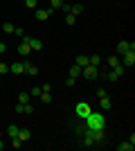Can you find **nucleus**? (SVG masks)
I'll list each match as a JSON object with an SVG mask.
<instances>
[{
	"label": "nucleus",
	"instance_id": "nucleus-2",
	"mask_svg": "<svg viewBox=\"0 0 135 151\" xmlns=\"http://www.w3.org/2000/svg\"><path fill=\"white\" fill-rule=\"evenodd\" d=\"M81 77H86V79H90V81H95L97 77H99V68H97V65H84V68H81Z\"/></svg>",
	"mask_w": 135,
	"mask_h": 151
},
{
	"label": "nucleus",
	"instance_id": "nucleus-1",
	"mask_svg": "<svg viewBox=\"0 0 135 151\" xmlns=\"http://www.w3.org/2000/svg\"><path fill=\"white\" fill-rule=\"evenodd\" d=\"M86 126H88L90 131H99V129H104L106 126V117H104V113H92L86 117Z\"/></svg>",
	"mask_w": 135,
	"mask_h": 151
},
{
	"label": "nucleus",
	"instance_id": "nucleus-6",
	"mask_svg": "<svg viewBox=\"0 0 135 151\" xmlns=\"http://www.w3.org/2000/svg\"><path fill=\"white\" fill-rule=\"evenodd\" d=\"M27 41V43H29V47H32V52H41L43 50V43H41L39 38H34V36H23Z\"/></svg>",
	"mask_w": 135,
	"mask_h": 151
},
{
	"label": "nucleus",
	"instance_id": "nucleus-28",
	"mask_svg": "<svg viewBox=\"0 0 135 151\" xmlns=\"http://www.w3.org/2000/svg\"><path fill=\"white\" fill-rule=\"evenodd\" d=\"M11 147H14V149H20V147H23V140H20L18 135H16V138H11Z\"/></svg>",
	"mask_w": 135,
	"mask_h": 151
},
{
	"label": "nucleus",
	"instance_id": "nucleus-25",
	"mask_svg": "<svg viewBox=\"0 0 135 151\" xmlns=\"http://www.w3.org/2000/svg\"><path fill=\"white\" fill-rule=\"evenodd\" d=\"M77 23V16L74 14H65V25H74Z\"/></svg>",
	"mask_w": 135,
	"mask_h": 151
},
{
	"label": "nucleus",
	"instance_id": "nucleus-32",
	"mask_svg": "<svg viewBox=\"0 0 135 151\" xmlns=\"http://www.w3.org/2000/svg\"><path fill=\"white\" fill-rule=\"evenodd\" d=\"M5 72H9V65H7V63H2V61H0V75H5Z\"/></svg>",
	"mask_w": 135,
	"mask_h": 151
},
{
	"label": "nucleus",
	"instance_id": "nucleus-12",
	"mask_svg": "<svg viewBox=\"0 0 135 151\" xmlns=\"http://www.w3.org/2000/svg\"><path fill=\"white\" fill-rule=\"evenodd\" d=\"M18 54H32V47H29V43H27L25 38H23L20 45H18Z\"/></svg>",
	"mask_w": 135,
	"mask_h": 151
},
{
	"label": "nucleus",
	"instance_id": "nucleus-30",
	"mask_svg": "<svg viewBox=\"0 0 135 151\" xmlns=\"http://www.w3.org/2000/svg\"><path fill=\"white\" fill-rule=\"evenodd\" d=\"M106 79H108V81H113V83H115V81H117V79H119V77H117V75H115V72H113V70H110L108 75H106Z\"/></svg>",
	"mask_w": 135,
	"mask_h": 151
},
{
	"label": "nucleus",
	"instance_id": "nucleus-14",
	"mask_svg": "<svg viewBox=\"0 0 135 151\" xmlns=\"http://www.w3.org/2000/svg\"><path fill=\"white\" fill-rule=\"evenodd\" d=\"M18 138L23 140V142H27V140L32 138V131H29V129H23V126H20V129H18Z\"/></svg>",
	"mask_w": 135,
	"mask_h": 151
},
{
	"label": "nucleus",
	"instance_id": "nucleus-27",
	"mask_svg": "<svg viewBox=\"0 0 135 151\" xmlns=\"http://www.w3.org/2000/svg\"><path fill=\"white\" fill-rule=\"evenodd\" d=\"M2 32H5V34H14V32H16V27H14L11 23H5V25H2Z\"/></svg>",
	"mask_w": 135,
	"mask_h": 151
},
{
	"label": "nucleus",
	"instance_id": "nucleus-35",
	"mask_svg": "<svg viewBox=\"0 0 135 151\" xmlns=\"http://www.w3.org/2000/svg\"><path fill=\"white\" fill-rule=\"evenodd\" d=\"M65 86H68V88H72V86H74V79H72V77H68V79H65Z\"/></svg>",
	"mask_w": 135,
	"mask_h": 151
},
{
	"label": "nucleus",
	"instance_id": "nucleus-38",
	"mask_svg": "<svg viewBox=\"0 0 135 151\" xmlns=\"http://www.w3.org/2000/svg\"><path fill=\"white\" fill-rule=\"evenodd\" d=\"M0 138H2V131H0Z\"/></svg>",
	"mask_w": 135,
	"mask_h": 151
},
{
	"label": "nucleus",
	"instance_id": "nucleus-39",
	"mask_svg": "<svg viewBox=\"0 0 135 151\" xmlns=\"http://www.w3.org/2000/svg\"><path fill=\"white\" fill-rule=\"evenodd\" d=\"M0 61H2V59H0Z\"/></svg>",
	"mask_w": 135,
	"mask_h": 151
},
{
	"label": "nucleus",
	"instance_id": "nucleus-20",
	"mask_svg": "<svg viewBox=\"0 0 135 151\" xmlns=\"http://www.w3.org/2000/svg\"><path fill=\"white\" fill-rule=\"evenodd\" d=\"M29 99H32V95H29V93H20L18 95V104H29Z\"/></svg>",
	"mask_w": 135,
	"mask_h": 151
},
{
	"label": "nucleus",
	"instance_id": "nucleus-31",
	"mask_svg": "<svg viewBox=\"0 0 135 151\" xmlns=\"http://www.w3.org/2000/svg\"><path fill=\"white\" fill-rule=\"evenodd\" d=\"M25 5L29 7V9H36V7H39V2H36V0H25Z\"/></svg>",
	"mask_w": 135,
	"mask_h": 151
},
{
	"label": "nucleus",
	"instance_id": "nucleus-11",
	"mask_svg": "<svg viewBox=\"0 0 135 151\" xmlns=\"http://www.w3.org/2000/svg\"><path fill=\"white\" fill-rule=\"evenodd\" d=\"M99 101H101V108H104V111H110V108H113V99H110L108 95H101Z\"/></svg>",
	"mask_w": 135,
	"mask_h": 151
},
{
	"label": "nucleus",
	"instance_id": "nucleus-8",
	"mask_svg": "<svg viewBox=\"0 0 135 151\" xmlns=\"http://www.w3.org/2000/svg\"><path fill=\"white\" fill-rule=\"evenodd\" d=\"M32 111H34L32 104H16V113H20V115H29Z\"/></svg>",
	"mask_w": 135,
	"mask_h": 151
},
{
	"label": "nucleus",
	"instance_id": "nucleus-17",
	"mask_svg": "<svg viewBox=\"0 0 135 151\" xmlns=\"http://www.w3.org/2000/svg\"><path fill=\"white\" fill-rule=\"evenodd\" d=\"M117 149H119V151H133V149H135V145L129 140V142H122V145H117Z\"/></svg>",
	"mask_w": 135,
	"mask_h": 151
},
{
	"label": "nucleus",
	"instance_id": "nucleus-16",
	"mask_svg": "<svg viewBox=\"0 0 135 151\" xmlns=\"http://www.w3.org/2000/svg\"><path fill=\"white\" fill-rule=\"evenodd\" d=\"M18 129H20L18 124H9L7 126V135H9V138H16V135H18Z\"/></svg>",
	"mask_w": 135,
	"mask_h": 151
},
{
	"label": "nucleus",
	"instance_id": "nucleus-7",
	"mask_svg": "<svg viewBox=\"0 0 135 151\" xmlns=\"http://www.w3.org/2000/svg\"><path fill=\"white\" fill-rule=\"evenodd\" d=\"M9 72H14V75H23L25 72V61H16L9 65Z\"/></svg>",
	"mask_w": 135,
	"mask_h": 151
},
{
	"label": "nucleus",
	"instance_id": "nucleus-37",
	"mask_svg": "<svg viewBox=\"0 0 135 151\" xmlns=\"http://www.w3.org/2000/svg\"><path fill=\"white\" fill-rule=\"evenodd\" d=\"M2 149H5V140L0 138V151H2Z\"/></svg>",
	"mask_w": 135,
	"mask_h": 151
},
{
	"label": "nucleus",
	"instance_id": "nucleus-4",
	"mask_svg": "<svg viewBox=\"0 0 135 151\" xmlns=\"http://www.w3.org/2000/svg\"><path fill=\"white\" fill-rule=\"evenodd\" d=\"M133 63H135V50H129V52H124L122 65H124V68H133Z\"/></svg>",
	"mask_w": 135,
	"mask_h": 151
},
{
	"label": "nucleus",
	"instance_id": "nucleus-19",
	"mask_svg": "<svg viewBox=\"0 0 135 151\" xmlns=\"http://www.w3.org/2000/svg\"><path fill=\"white\" fill-rule=\"evenodd\" d=\"M88 61H90V65H97V68L101 65V57H99V54H92V57H88Z\"/></svg>",
	"mask_w": 135,
	"mask_h": 151
},
{
	"label": "nucleus",
	"instance_id": "nucleus-21",
	"mask_svg": "<svg viewBox=\"0 0 135 151\" xmlns=\"http://www.w3.org/2000/svg\"><path fill=\"white\" fill-rule=\"evenodd\" d=\"M70 77H72V79H77V77H81V68H79L77 63H74V65L70 68Z\"/></svg>",
	"mask_w": 135,
	"mask_h": 151
},
{
	"label": "nucleus",
	"instance_id": "nucleus-3",
	"mask_svg": "<svg viewBox=\"0 0 135 151\" xmlns=\"http://www.w3.org/2000/svg\"><path fill=\"white\" fill-rule=\"evenodd\" d=\"M90 113H92V108H90L88 101H79V104H77V115H79V117H84V120H86Z\"/></svg>",
	"mask_w": 135,
	"mask_h": 151
},
{
	"label": "nucleus",
	"instance_id": "nucleus-10",
	"mask_svg": "<svg viewBox=\"0 0 135 151\" xmlns=\"http://www.w3.org/2000/svg\"><path fill=\"white\" fill-rule=\"evenodd\" d=\"M52 12H54V9H41V7H36V18L39 20H47Z\"/></svg>",
	"mask_w": 135,
	"mask_h": 151
},
{
	"label": "nucleus",
	"instance_id": "nucleus-26",
	"mask_svg": "<svg viewBox=\"0 0 135 151\" xmlns=\"http://www.w3.org/2000/svg\"><path fill=\"white\" fill-rule=\"evenodd\" d=\"M39 97H41V101H43V104H52V95H50V93H41Z\"/></svg>",
	"mask_w": 135,
	"mask_h": 151
},
{
	"label": "nucleus",
	"instance_id": "nucleus-34",
	"mask_svg": "<svg viewBox=\"0 0 135 151\" xmlns=\"http://www.w3.org/2000/svg\"><path fill=\"white\" fill-rule=\"evenodd\" d=\"M29 95H34V97H39V95H41V86H36V88H32V93H29Z\"/></svg>",
	"mask_w": 135,
	"mask_h": 151
},
{
	"label": "nucleus",
	"instance_id": "nucleus-23",
	"mask_svg": "<svg viewBox=\"0 0 135 151\" xmlns=\"http://www.w3.org/2000/svg\"><path fill=\"white\" fill-rule=\"evenodd\" d=\"M119 63H122V61H119V57H117V54L108 57V65H110V68H115V65H119Z\"/></svg>",
	"mask_w": 135,
	"mask_h": 151
},
{
	"label": "nucleus",
	"instance_id": "nucleus-36",
	"mask_svg": "<svg viewBox=\"0 0 135 151\" xmlns=\"http://www.w3.org/2000/svg\"><path fill=\"white\" fill-rule=\"evenodd\" d=\"M2 52H7V45L5 43H0V54H2Z\"/></svg>",
	"mask_w": 135,
	"mask_h": 151
},
{
	"label": "nucleus",
	"instance_id": "nucleus-15",
	"mask_svg": "<svg viewBox=\"0 0 135 151\" xmlns=\"http://www.w3.org/2000/svg\"><path fill=\"white\" fill-rule=\"evenodd\" d=\"M25 75H39V68L34 65V63H29V61H25Z\"/></svg>",
	"mask_w": 135,
	"mask_h": 151
},
{
	"label": "nucleus",
	"instance_id": "nucleus-24",
	"mask_svg": "<svg viewBox=\"0 0 135 151\" xmlns=\"http://www.w3.org/2000/svg\"><path fill=\"white\" fill-rule=\"evenodd\" d=\"M110 70H113V72H115V75H117V77H122V75H124V72H126V68H124L122 63H119V65H115V68H110Z\"/></svg>",
	"mask_w": 135,
	"mask_h": 151
},
{
	"label": "nucleus",
	"instance_id": "nucleus-18",
	"mask_svg": "<svg viewBox=\"0 0 135 151\" xmlns=\"http://www.w3.org/2000/svg\"><path fill=\"white\" fill-rule=\"evenodd\" d=\"M74 63H77V65H79V68H84V65H88V57H86V54H79V57H77V61H74Z\"/></svg>",
	"mask_w": 135,
	"mask_h": 151
},
{
	"label": "nucleus",
	"instance_id": "nucleus-13",
	"mask_svg": "<svg viewBox=\"0 0 135 151\" xmlns=\"http://www.w3.org/2000/svg\"><path fill=\"white\" fill-rule=\"evenodd\" d=\"M84 147H95V140H92V131H86L84 133Z\"/></svg>",
	"mask_w": 135,
	"mask_h": 151
},
{
	"label": "nucleus",
	"instance_id": "nucleus-5",
	"mask_svg": "<svg viewBox=\"0 0 135 151\" xmlns=\"http://www.w3.org/2000/svg\"><path fill=\"white\" fill-rule=\"evenodd\" d=\"M129 50H135V43H133V41H131V43H129V41H119V43H117V54H124V52H129Z\"/></svg>",
	"mask_w": 135,
	"mask_h": 151
},
{
	"label": "nucleus",
	"instance_id": "nucleus-33",
	"mask_svg": "<svg viewBox=\"0 0 135 151\" xmlns=\"http://www.w3.org/2000/svg\"><path fill=\"white\" fill-rule=\"evenodd\" d=\"M50 90H52L50 83H43V86H41V93H50Z\"/></svg>",
	"mask_w": 135,
	"mask_h": 151
},
{
	"label": "nucleus",
	"instance_id": "nucleus-9",
	"mask_svg": "<svg viewBox=\"0 0 135 151\" xmlns=\"http://www.w3.org/2000/svg\"><path fill=\"white\" fill-rule=\"evenodd\" d=\"M92 140H95V145H104V142H106V133H104V129L92 131Z\"/></svg>",
	"mask_w": 135,
	"mask_h": 151
},
{
	"label": "nucleus",
	"instance_id": "nucleus-22",
	"mask_svg": "<svg viewBox=\"0 0 135 151\" xmlns=\"http://www.w3.org/2000/svg\"><path fill=\"white\" fill-rule=\"evenodd\" d=\"M70 14H74V16L84 14V5H72V7H70Z\"/></svg>",
	"mask_w": 135,
	"mask_h": 151
},
{
	"label": "nucleus",
	"instance_id": "nucleus-29",
	"mask_svg": "<svg viewBox=\"0 0 135 151\" xmlns=\"http://www.w3.org/2000/svg\"><path fill=\"white\" fill-rule=\"evenodd\" d=\"M63 0H50V9H61Z\"/></svg>",
	"mask_w": 135,
	"mask_h": 151
}]
</instances>
